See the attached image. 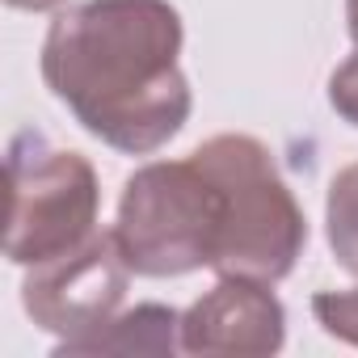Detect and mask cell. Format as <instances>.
Returning a JSON list of instances; mask_svg holds the SVG:
<instances>
[{
  "mask_svg": "<svg viewBox=\"0 0 358 358\" xmlns=\"http://www.w3.org/2000/svg\"><path fill=\"white\" fill-rule=\"evenodd\" d=\"M182 350V312L164 303H135L127 312H114L101 329L59 341L55 354H177Z\"/></svg>",
  "mask_w": 358,
  "mask_h": 358,
  "instance_id": "52a82bcc",
  "label": "cell"
},
{
  "mask_svg": "<svg viewBox=\"0 0 358 358\" xmlns=\"http://www.w3.org/2000/svg\"><path fill=\"white\" fill-rule=\"evenodd\" d=\"M9 173V232L13 266H43L97 232L101 186L80 152L55 148L43 131H17L5 152Z\"/></svg>",
  "mask_w": 358,
  "mask_h": 358,
  "instance_id": "277c9868",
  "label": "cell"
},
{
  "mask_svg": "<svg viewBox=\"0 0 358 358\" xmlns=\"http://www.w3.org/2000/svg\"><path fill=\"white\" fill-rule=\"evenodd\" d=\"M287 341V312L270 282L224 274L182 312V354H245L266 358Z\"/></svg>",
  "mask_w": 358,
  "mask_h": 358,
  "instance_id": "8992f818",
  "label": "cell"
},
{
  "mask_svg": "<svg viewBox=\"0 0 358 358\" xmlns=\"http://www.w3.org/2000/svg\"><path fill=\"white\" fill-rule=\"evenodd\" d=\"M345 30H350L354 47H358V0H345Z\"/></svg>",
  "mask_w": 358,
  "mask_h": 358,
  "instance_id": "7c38bea8",
  "label": "cell"
},
{
  "mask_svg": "<svg viewBox=\"0 0 358 358\" xmlns=\"http://www.w3.org/2000/svg\"><path fill=\"white\" fill-rule=\"evenodd\" d=\"M324 232L337 266L358 278V160L337 169L324 199Z\"/></svg>",
  "mask_w": 358,
  "mask_h": 358,
  "instance_id": "ba28073f",
  "label": "cell"
},
{
  "mask_svg": "<svg viewBox=\"0 0 358 358\" xmlns=\"http://www.w3.org/2000/svg\"><path fill=\"white\" fill-rule=\"evenodd\" d=\"M131 274L135 270L122 257L114 228L110 232L97 228L85 245H76L43 266H26L22 308L43 333H55L59 341H76V337L101 329L122 308Z\"/></svg>",
  "mask_w": 358,
  "mask_h": 358,
  "instance_id": "5b68a950",
  "label": "cell"
},
{
  "mask_svg": "<svg viewBox=\"0 0 358 358\" xmlns=\"http://www.w3.org/2000/svg\"><path fill=\"white\" fill-rule=\"evenodd\" d=\"M224 224V190L194 160H152L135 169L118 199L114 236L139 278H182L211 270Z\"/></svg>",
  "mask_w": 358,
  "mask_h": 358,
  "instance_id": "3957f363",
  "label": "cell"
},
{
  "mask_svg": "<svg viewBox=\"0 0 358 358\" xmlns=\"http://www.w3.org/2000/svg\"><path fill=\"white\" fill-rule=\"evenodd\" d=\"M224 190V224L211 270L224 278H257L282 282L308 245V220L295 203L291 186L270 156V148L253 135H211L190 152Z\"/></svg>",
  "mask_w": 358,
  "mask_h": 358,
  "instance_id": "7a4b0ae2",
  "label": "cell"
},
{
  "mask_svg": "<svg viewBox=\"0 0 358 358\" xmlns=\"http://www.w3.org/2000/svg\"><path fill=\"white\" fill-rule=\"evenodd\" d=\"M312 316L329 337H337L345 345H358V287L316 291L312 295Z\"/></svg>",
  "mask_w": 358,
  "mask_h": 358,
  "instance_id": "9c48e42d",
  "label": "cell"
},
{
  "mask_svg": "<svg viewBox=\"0 0 358 358\" xmlns=\"http://www.w3.org/2000/svg\"><path fill=\"white\" fill-rule=\"evenodd\" d=\"M182 13L169 0H80L43 38V80L106 148L148 156L194 110L182 72Z\"/></svg>",
  "mask_w": 358,
  "mask_h": 358,
  "instance_id": "6da1fadb",
  "label": "cell"
},
{
  "mask_svg": "<svg viewBox=\"0 0 358 358\" xmlns=\"http://www.w3.org/2000/svg\"><path fill=\"white\" fill-rule=\"evenodd\" d=\"M329 106L337 110V118L358 127V47H354V55L345 64L333 68V76H329Z\"/></svg>",
  "mask_w": 358,
  "mask_h": 358,
  "instance_id": "30bf717a",
  "label": "cell"
},
{
  "mask_svg": "<svg viewBox=\"0 0 358 358\" xmlns=\"http://www.w3.org/2000/svg\"><path fill=\"white\" fill-rule=\"evenodd\" d=\"M9 9H26V13H51V9H59L64 0H5Z\"/></svg>",
  "mask_w": 358,
  "mask_h": 358,
  "instance_id": "8fae6325",
  "label": "cell"
}]
</instances>
